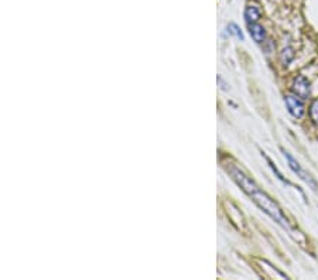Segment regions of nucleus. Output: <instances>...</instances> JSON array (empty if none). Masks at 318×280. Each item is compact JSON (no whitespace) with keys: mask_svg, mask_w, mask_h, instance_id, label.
<instances>
[{"mask_svg":"<svg viewBox=\"0 0 318 280\" xmlns=\"http://www.w3.org/2000/svg\"><path fill=\"white\" fill-rule=\"evenodd\" d=\"M293 92H294V95L300 96L301 99L308 98V93H310V82H308L306 77H297V78L294 80V82H293Z\"/></svg>","mask_w":318,"mask_h":280,"instance_id":"obj_4","label":"nucleus"},{"mask_svg":"<svg viewBox=\"0 0 318 280\" xmlns=\"http://www.w3.org/2000/svg\"><path fill=\"white\" fill-rule=\"evenodd\" d=\"M310 116L313 122L318 125V99H316L311 103V108H310Z\"/></svg>","mask_w":318,"mask_h":280,"instance_id":"obj_7","label":"nucleus"},{"mask_svg":"<svg viewBox=\"0 0 318 280\" xmlns=\"http://www.w3.org/2000/svg\"><path fill=\"white\" fill-rule=\"evenodd\" d=\"M228 31L230 33V34H233V36H236L239 40H245V37H243V33L240 31V29H239L236 24H233V23H230L228 26Z\"/></svg>","mask_w":318,"mask_h":280,"instance_id":"obj_8","label":"nucleus"},{"mask_svg":"<svg viewBox=\"0 0 318 280\" xmlns=\"http://www.w3.org/2000/svg\"><path fill=\"white\" fill-rule=\"evenodd\" d=\"M284 102H286V106H287V109L291 116L301 118L304 115V105H303V102L300 99V96H297V95H287L284 98Z\"/></svg>","mask_w":318,"mask_h":280,"instance_id":"obj_3","label":"nucleus"},{"mask_svg":"<svg viewBox=\"0 0 318 280\" xmlns=\"http://www.w3.org/2000/svg\"><path fill=\"white\" fill-rule=\"evenodd\" d=\"M249 33H250L252 39L256 41V43H263L265 41V37H266L265 29L260 24H258V23L249 24Z\"/></svg>","mask_w":318,"mask_h":280,"instance_id":"obj_5","label":"nucleus"},{"mask_svg":"<svg viewBox=\"0 0 318 280\" xmlns=\"http://www.w3.org/2000/svg\"><path fill=\"white\" fill-rule=\"evenodd\" d=\"M283 154H284V157L287 159L290 169L294 171L296 174H298V176H300V179H303V180L306 181L307 184H310V186H311V187H313L314 190H317V183L313 180V177H311V176H310L308 173H306V171L301 169V166H300L297 161L293 159V156H291L290 153H287L286 150H283Z\"/></svg>","mask_w":318,"mask_h":280,"instance_id":"obj_2","label":"nucleus"},{"mask_svg":"<svg viewBox=\"0 0 318 280\" xmlns=\"http://www.w3.org/2000/svg\"><path fill=\"white\" fill-rule=\"evenodd\" d=\"M228 171L229 174L232 176V179L238 183L239 187L248 194L260 210L265 211L272 220L274 221V222H277L280 227H283L284 230H290V224H288L287 218L284 217L283 211L280 210V207L269 197L266 192H263V191L260 190L258 186L250 180L243 171L239 170L238 167H235V166L230 164V166H228Z\"/></svg>","mask_w":318,"mask_h":280,"instance_id":"obj_1","label":"nucleus"},{"mask_svg":"<svg viewBox=\"0 0 318 280\" xmlns=\"http://www.w3.org/2000/svg\"><path fill=\"white\" fill-rule=\"evenodd\" d=\"M218 82H219V84H221V85H222V87H221V88H222V90H224V91H227V90H228V88H227V84H225V82H224V80H222V78H221V77H218Z\"/></svg>","mask_w":318,"mask_h":280,"instance_id":"obj_9","label":"nucleus"},{"mask_svg":"<svg viewBox=\"0 0 318 280\" xmlns=\"http://www.w3.org/2000/svg\"><path fill=\"white\" fill-rule=\"evenodd\" d=\"M245 19H246L248 26L253 24V23H258V20L260 19V10L256 6H248L245 10Z\"/></svg>","mask_w":318,"mask_h":280,"instance_id":"obj_6","label":"nucleus"}]
</instances>
